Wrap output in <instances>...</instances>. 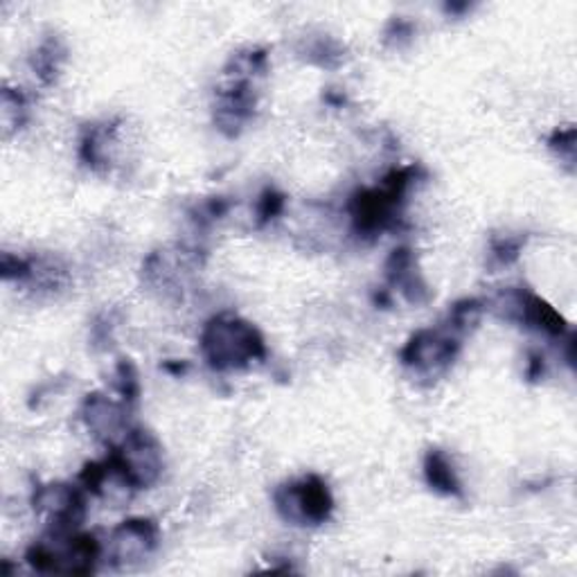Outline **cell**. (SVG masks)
Here are the masks:
<instances>
[{
    "label": "cell",
    "mask_w": 577,
    "mask_h": 577,
    "mask_svg": "<svg viewBox=\"0 0 577 577\" xmlns=\"http://www.w3.org/2000/svg\"><path fill=\"white\" fill-rule=\"evenodd\" d=\"M201 350L214 371L244 368L251 361L266 356L260 332L235 316L212 318L201 334Z\"/></svg>",
    "instance_id": "6da1fadb"
},
{
    "label": "cell",
    "mask_w": 577,
    "mask_h": 577,
    "mask_svg": "<svg viewBox=\"0 0 577 577\" xmlns=\"http://www.w3.org/2000/svg\"><path fill=\"white\" fill-rule=\"evenodd\" d=\"M480 316H483V307L478 301H463L452 310V330L465 334L478 325Z\"/></svg>",
    "instance_id": "7c38bea8"
},
{
    "label": "cell",
    "mask_w": 577,
    "mask_h": 577,
    "mask_svg": "<svg viewBox=\"0 0 577 577\" xmlns=\"http://www.w3.org/2000/svg\"><path fill=\"white\" fill-rule=\"evenodd\" d=\"M550 148L559 152V159L573 163L575 161V131L566 129V131H557L550 138Z\"/></svg>",
    "instance_id": "9a60e30c"
},
{
    "label": "cell",
    "mask_w": 577,
    "mask_h": 577,
    "mask_svg": "<svg viewBox=\"0 0 577 577\" xmlns=\"http://www.w3.org/2000/svg\"><path fill=\"white\" fill-rule=\"evenodd\" d=\"M63 59V54H61V50L57 48V43H45L39 52H37V59H34V68H37V72H39V78L43 80V82H50L54 75H57V70H59V61Z\"/></svg>",
    "instance_id": "4fadbf2b"
},
{
    "label": "cell",
    "mask_w": 577,
    "mask_h": 577,
    "mask_svg": "<svg viewBox=\"0 0 577 577\" xmlns=\"http://www.w3.org/2000/svg\"><path fill=\"white\" fill-rule=\"evenodd\" d=\"M100 544L93 535H75L72 530H50V535L37 541L26 559L39 573H68L89 575L100 559Z\"/></svg>",
    "instance_id": "7a4b0ae2"
},
{
    "label": "cell",
    "mask_w": 577,
    "mask_h": 577,
    "mask_svg": "<svg viewBox=\"0 0 577 577\" xmlns=\"http://www.w3.org/2000/svg\"><path fill=\"white\" fill-rule=\"evenodd\" d=\"M118 391L124 402H133L138 397V391H140L138 375L129 361H120V366H118Z\"/></svg>",
    "instance_id": "5bb4252c"
},
{
    "label": "cell",
    "mask_w": 577,
    "mask_h": 577,
    "mask_svg": "<svg viewBox=\"0 0 577 577\" xmlns=\"http://www.w3.org/2000/svg\"><path fill=\"white\" fill-rule=\"evenodd\" d=\"M386 273H388V282L397 286L411 303H424L428 298V286L419 277L415 269V257L408 249H399L391 255L386 264Z\"/></svg>",
    "instance_id": "30bf717a"
},
{
    "label": "cell",
    "mask_w": 577,
    "mask_h": 577,
    "mask_svg": "<svg viewBox=\"0 0 577 577\" xmlns=\"http://www.w3.org/2000/svg\"><path fill=\"white\" fill-rule=\"evenodd\" d=\"M458 347V338L447 332L422 330L402 350V361L422 375H438L454 364Z\"/></svg>",
    "instance_id": "5b68a950"
},
{
    "label": "cell",
    "mask_w": 577,
    "mask_h": 577,
    "mask_svg": "<svg viewBox=\"0 0 577 577\" xmlns=\"http://www.w3.org/2000/svg\"><path fill=\"white\" fill-rule=\"evenodd\" d=\"M282 205H284V199H282L280 194H275V192H266V194L262 196V201H260V216H262V222L273 220L275 214H280Z\"/></svg>",
    "instance_id": "e0dca14e"
},
{
    "label": "cell",
    "mask_w": 577,
    "mask_h": 577,
    "mask_svg": "<svg viewBox=\"0 0 577 577\" xmlns=\"http://www.w3.org/2000/svg\"><path fill=\"white\" fill-rule=\"evenodd\" d=\"M159 546V526L150 519H129L111 535V557L118 568L148 561Z\"/></svg>",
    "instance_id": "52a82bcc"
},
{
    "label": "cell",
    "mask_w": 577,
    "mask_h": 577,
    "mask_svg": "<svg viewBox=\"0 0 577 577\" xmlns=\"http://www.w3.org/2000/svg\"><path fill=\"white\" fill-rule=\"evenodd\" d=\"M424 476L426 483L447 496H460V480L456 476V469L452 465V460L447 458V454L443 452H428L426 460H424Z\"/></svg>",
    "instance_id": "8fae6325"
},
{
    "label": "cell",
    "mask_w": 577,
    "mask_h": 577,
    "mask_svg": "<svg viewBox=\"0 0 577 577\" xmlns=\"http://www.w3.org/2000/svg\"><path fill=\"white\" fill-rule=\"evenodd\" d=\"M32 505L37 515L48 519L50 530H75L87 515V503L82 492L63 483H50L39 487L34 492Z\"/></svg>",
    "instance_id": "8992f818"
},
{
    "label": "cell",
    "mask_w": 577,
    "mask_h": 577,
    "mask_svg": "<svg viewBox=\"0 0 577 577\" xmlns=\"http://www.w3.org/2000/svg\"><path fill=\"white\" fill-rule=\"evenodd\" d=\"M334 498L318 476L282 485L275 492V510L284 522L296 526H318L332 515Z\"/></svg>",
    "instance_id": "3957f363"
},
{
    "label": "cell",
    "mask_w": 577,
    "mask_h": 577,
    "mask_svg": "<svg viewBox=\"0 0 577 577\" xmlns=\"http://www.w3.org/2000/svg\"><path fill=\"white\" fill-rule=\"evenodd\" d=\"M113 456L120 460L135 489L150 487L161 478L163 452L150 431L131 428L126 438L113 449Z\"/></svg>",
    "instance_id": "277c9868"
},
{
    "label": "cell",
    "mask_w": 577,
    "mask_h": 577,
    "mask_svg": "<svg viewBox=\"0 0 577 577\" xmlns=\"http://www.w3.org/2000/svg\"><path fill=\"white\" fill-rule=\"evenodd\" d=\"M492 251H494V257H496L500 264H510V262H515V260L519 257L522 240H517V237L498 240V242H494Z\"/></svg>",
    "instance_id": "2e32d148"
},
{
    "label": "cell",
    "mask_w": 577,
    "mask_h": 577,
    "mask_svg": "<svg viewBox=\"0 0 577 577\" xmlns=\"http://www.w3.org/2000/svg\"><path fill=\"white\" fill-rule=\"evenodd\" d=\"M82 417L93 436L113 449L126 438V433L131 431L126 402H115L102 393H93L87 397V402L82 406Z\"/></svg>",
    "instance_id": "ba28073f"
},
{
    "label": "cell",
    "mask_w": 577,
    "mask_h": 577,
    "mask_svg": "<svg viewBox=\"0 0 577 577\" xmlns=\"http://www.w3.org/2000/svg\"><path fill=\"white\" fill-rule=\"evenodd\" d=\"M255 98L246 80H237L229 91H222L216 104V124L229 135H237L246 120L253 115Z\"/></svg>",
    "instance_id": "9c48e42d"
}]
</instances>
